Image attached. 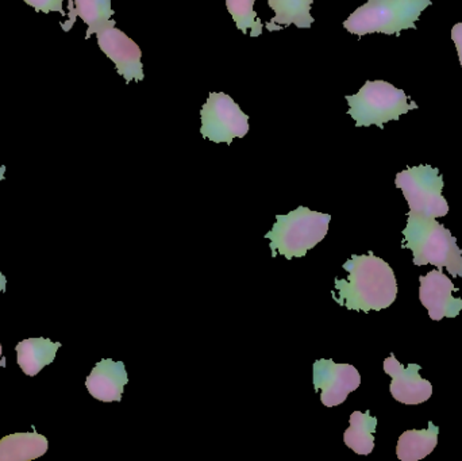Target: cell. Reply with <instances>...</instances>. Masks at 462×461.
I'll return each mask as SVG.
<instances>
[{"mask_svg":"<svg viewBox=\"0 0 462 461\" xmlns=\"http://www.w3.org/2000/svg\"><path fill=\"white\" fill-rule=\"evenodd\" d=\"M349 114L356 121V126H372L380 129L390 121H396L403 114L417 110L418 105L409 102V97L403 89L396 88L388 81H366L363 88L356 95H347Z\"/></svg>","mask_w":462,"mask_h":461,"instance_id":"5","label":"cell"},{"mask_svg":"<svg viewBox=\"0 0 462 461\" xmlns=\"http://www.w3.org/2000/svg\"><path fill=\"white\" fill-rule=\"evenodd\" d=\"M26 5H32L37 13L49 14L51 11H57V13L64 15V0H23Z\"/></svg>","mask_w":462,"mask_h":461,"instance_id":"20","label":"cell"},{"mask_svg":"<svg viewBox=\"0 0 462 461\" xmlns=\"http://www.w3.org/2000/svg\"><path fill=\"white\" fill-rule=\"evenodd\" d=\"M384 371L393 378L391 394L398 402L404 405H420L430 400L433 395L430 382L420 378V365L410 364L409 367H403L395 355H391L384 360Z\"/></svg>","mask_w":462,"mask_h":461,"instance_id":"11","label":"cell"},{"mask_svg":"<svg viewBox=\"0 0 462 461\" xmlns=\"http://www.w3.org/2000/svg\"><path fill=\"white\" fill-rule=\"evenodd\" d=\"M420 300L428 309L433 321L455 318L462 310V300L453 297L455 284L442 272L434 270L428 275L420 276Z\"/></svg>","mask_w":462,"mask_h":461,"instance_id":"10","label":"cell"},{"mask_svg":"<svg viewBox=\"0 0 462 461\" xmlns=\"http://www.w3.org/2000/svg\"><path fill=\"white\" fill-rule=\"evenodd\" d=\"M5 284H7V279H5V276L0 272V292L5 291Z\"/></svg>","mask_w":462,"mask_h":461,"instance_id":"22","label":"cell"},{"mask_svg":"<svg viewBox=\"0 0 462 461\" xmlns=\"http://www.w3.org/2000/svg\"><path fill=\"white\" fill-rule=\"evenodd\" d=\"M254 3L255 0H226V7L242 34H247V30H250L252 37H260L263 24L257 18Z\"/></svg>","mask_w":462,"mask_h":461,"instance_id":"19","label":"cell"},{"mask_svg":"<svg viewBox=\"0 0 462 461\" xmlns=\"http://www.w3.org/2000/svg\"><path fill=\"white\" fill-rule=\"evenodd\" d=\"M347 276L336 279L331 297L353 311H380L390 308L398 295L395 273L388 263L374 254H353L344 264Z\"/></svg>","mask_w":462,"mask_h":461,"instance_id":"1","label":"cell"},{"mask_svg":"<svg viewBox=\"0 0 462 461\" xmlns=\"http://www.w3.org/2000/svg\"><path fill=\"white\" fill-rule=\"evenodd\" d=\"M330 214L318 213L300 206L296 210L276 216V224L265 238L271 241L272 257H304L310 249L315 248L328 232Z\"/></svg>","mask_w":462,"mask_h":461,"instance_id":"3","label":"cell"},{"mask_svg":"<svg viewBox=\"0 0 462 461\" xmlns=\"http://www.w3.org/2000/svg\"><path fill=\"white\" fill-rule=\"evenodd\" d=\"M5 165H0V180H5Z\"/></svg>","mask_w":462,"mask_h":461,"instance_id":"24","label":"cell"},{"mask_svg":"<svg viewBox=\"0 0 462 461\" xmlns=\"http://www.w3.org/2000/svg\"><path fill=\"white\" fill-rule=\"evenodd\" d=\"M61 348V343H53L48 338H27L16 346L18 365L24 375L35 376L51 364L56 359L57 351Z\"/></svg>","mask_w":462,"mask_h":461,"instance_id":"13","label":"cell"},{"mask_svg":"<svg viewBox=\"0 0 462 461\" xmlns=\"http://www.w3.org/2000/svg\"><path fill=\"white\" fill-rule=\"evenodd\" d=\"M97 45L100 51L116 64L119 75L126 83L130 81H143V51L140 46L127 37L122 30L116 29V24L105 27L97 32Z\"/></svg>","mask_w":462,"mask_h":461,"instance_id":"9","label":"cell"},{"mask_svg":"<svg viewBox=\"0 0 462 461\" xmlns=\"http://www.w3.org/2000/svg\"><path fill=\"white\" fill-rule=\"evenodd\" d=\"M439 428L429 422V429L407 430L399 438L396 456L402 461H420L425 459L436 449L439 444Z\"/></svg>","mask_w":462,"mask_h":461,"instance_id":"17","label":"cell"},{"mask_svg":"<svg viewBox=\"0 0 462 461\" xmlns=\"http://www.w3.org/2000/svg\"><path fill=\"white\" fill-rule=\"evenodd\" d=\"M200 134L211 143L230 145L249 133V115L225 92H211L200 110Z\"/></svg>","mask_w":462,"mask_h":461,"instance_id":"7","label":"cell"},{"mask_svg":"<svg viewBox=\"0 0 462 461\" xmlns=\"http://www.w3.org/2000/svg\"><path fill=\"white\" fill-rule=\"evenodd\" d=\"M127 382L124 363L105 359L95 365L87 378L86 387L91 397L100 402H121Z\"/></svg>","mask_w":462,"mask_h":461,"instance_id":"12","label":"cell"},{"mask_svg":"<svg viewBox=\"0 0 462 461\" xmlns=\"http://www.w3.org/2000/svg\"><path fill=\"white\" fill-rule=\"evenodd\" d=\"M73 3H75V8L69 11V19L67 23L62 24L64 32H69L72 29L78 16L88 26L86 32L87 40L105 27L116 24V21L111 19L114 15L111 0H73Z\"/></svg>","mask_w":462,"mask_h":461,"instance_id":"14","label":"cell"},{"mask_svg":"<svg viewBox=\"0 0 462 461\" xmlns=\"http://www.w3.org/2000/svg\"><path fill=\"white\" fill-rule=\"evenodd\" d=\"M314 389L319 392L320 402L326 408H336L346 401L350 392L360 387L361 376L350 364H337L333 360L320 359L314 363Z\"/></svg>","mask_w":462,"mask_h":461,"instance_id":"8","label":"cell"},{"mask_svg":"<svg viewBox=\"0 0 462 461\" xmlns=\"http://www.w3.org/2000/svg\"><path fill=\"white\" fill-rule=\"evenodd\" d=\"M349 429L344 433V441L357 455H371L374 448V432L377 428L376 417L371 411H355L350 416Z\"/></svg>","mask_w":462,"mask_h":461,"instance_id":"18","label":"cell"},{"mask_svg":"<svg viewBox=\"0 0 462 461\" xmlns=\"http://www.w3.org/2000/svg\"><path fill=\"white\" fill-rule=\"evenodd\" d=\"M452 40L455 42L456 48H457L458 59H460L462 67V22L453 26Z\"/></svg>","mask_w":462,"mask_h":461,"instance_id":"21","label":"cell"},{"mask_svg":"<svg viewBox=\"0 0 462 461\" xmlns=\"http://www.w3.org/2000/svg\"><path fill=\"white\" fill-rule=\"evenodd\" d=\"M431 5V0H368L358 7L344 27L350 34L399 35L402 30L417 29L420 14Z\"/></svg>","mask_w":462,"mask_h":461,"instance_id":"4","label":"cell"},{"mask_svg":"<svg viewBox=\"0 0 462 461\" xmlns=\"http://www.w3.org/2000/svg\"><path fill=\"white\" fill-rule=\"evenodd\" d=\"M45 436L32 433H14L0 440V461H29L48 452Z\"/></svg>","mask_w":462,"mask_h":461,"instance_id":"16","label":"cell"},{"mask_svg":"<svg viewBox=\"0 0 462 461\" xmlns=\"http://www.w3.org/2000/svg\"><path fill=\"white\" fill-rule=\"evenodd\" d=\"M274 16L266 23L269 32H279L295 24L299 29H310L315 19L311 15L312 0H268Z\"/></svg>","mask_w":462,"mask_h":461,"instance_id":"15","label":"cell"},{"mask_svg":"<svg viewBox=\"0 0 462 461\" xmlns=\"http://www.w3.org/2000/svg\"><path fill=\"white\" fill-rule=\"evenodd\" d=\"M403 235L406 238L404 246L411 249L415 265L445 267L457 278L462 268V251L452 233L436 218L411 211Z\"/></svg>","mask_w":462,"mask_h":461,"instance_id":"2","label":"cell"},{"mask_svg":"<svg viewBox=\"0 0 462 461\" xmlns=\"http://www.w3.org/2000/svg\"><path fill=\"white\" fill-rule=\"evenodd\" d=\"M396 187L403 191L412 213L439 218L449 211L442 195L444 178L437 168L430 165L409 168L396 176Z\"/></svg>","mask_w":462,"mask_h":461,"instance_id":"6","label":"cell"},{"mask_svg":"<svg viewBox=\"0 0 462 461\" xmlns=\"http://www.w3.org/2000/svg\"><path fill=\"white\" fill-rule=\"evenodd\" d=\"M3 349H2V344H0V368L5 367V360L3 359Z\"/></svg>","mask_w":462,"mask_h":461,"instance_id":"23","label":"cell"},{"mask_svg":"<svg viewBox=\"0 0 462 461\" xmlns=\"http://www.w3.org/2000/svg\"><path fill=\"white\" fill-rule=\"evenodd\" d=\"M458 276H462V268H461L460 273H458Z\"/></svg>","mask_w":462,"mask_h":461,"instance_id":"25","label":"cell"}]
</instances>
